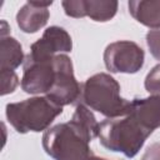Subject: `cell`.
<instances>
[{
  "label": "cell",
  "mask_w": 160,
  "mask_h": 160,
  "mask_svg": "<svg viewBox=\"0 0 160 160\" xmlns=\"http://www.w3.org/2000/svg\"><path fill=\"white\" fill-rule=\"evenodd\" d=\"M81 100L90 110L110 119L125 116L131 111V101L120 96L119 82L105 72L95 74L84 82Z\"/></svg>",
  "instance_id": "cell-2"
},
{
  "label": "cell",
  "mask_w": 160,
  "mask_h": 160,
  "mask_svg": "<svg viewBox=\"0 0 160 160\" xmlns=\"http://www.w3.org/2000/svg\"><path fill=\"white\" fill-rule=\"evenodd\" d=\"M144 50L129 40L111 42L104 51L105 66L111 72H138L144 65Z\"/></svg>",
  "instance_id": "cell-6"
},
{
  "label": "cell",
  "mask_w": 160,
  "mask_h": 160,
  "mask_svg": "<svg viewBox=\"0 0 160 160\" xmlns=\"http://www.w3.org/2000/svg\"><path fill=\"white\" fill-rule=\"evenodd\" d=\"M145 89L152 96H160V64L155 65L145 78Z\"/></svg>",
  "instance_id": "cell-15"
},
{
  "label": "cell",
  "mask_w": 160,
  "mask_h": 160,
  "mask_svg": "<svg viewBox=\"0 0 160 160\" xmlns=\"http://www.w3.org/2000/svg\"><path fill=\"white\" fill-rule=\"evenodd\" d=\"M1 75V95H6L9 92H12L16 86L19 85V78L15 74V71H10V70H4L0 71Z\"/></svg>",
  "instance_id": "cell-17"
},
{
  "label": "cell",
  "mask_w": 160,
  "mask_h": 160,
  "mask_svg": "<svg viewBox=\"0 0 160 160\" xmlns=\"http://www.w3.org/2000/svg\"><path fill=\"white\" fill-rule=\"evenodd\" d=\"M72 49V41L66 30L59 26L48 28L41 39L31 45L29 56L32 59H50L61 52H69Z\"/></svg>",
  "instance_id": "cell-8"
},
{
  "label": "cell",
  "mask_w": 160,
  "mask_h": 160,
  "mask_svg": "<svg viewBox=\"0 0 160 160\" xmlns=\"http://www.w3.org/2000/svg\"><path fill=\"white\" fill-rule=\"evenodd\" d=\"M131 16L140 24L154 29H160V0L129 1Z\"/></svg>",
  "instance_id": "cell-11"
},
{
  "label": "cell",
  "mask_w": 160,
  "mask_h": 160,
  "mask_svg": "<svg viewBox=\"0 0 160 160\" xmlns=\"http://www.w3.org/2000/svg\"><path fill=\"white\" fill-rule=\"evenodd\" d=\"M86 160H108V159H104V158H99V156H95L94 154L91 156H89Z\"/></svg>",
  "instance_id": "cell-20"
},
{
  "label": "cell",
  "mask_w": 160,
  "mask_h": 160,
  "mask_svg": "<svg viewBox=\"0 0 160 160\" xmlns=\"http://www.w3.org/2000/svg\"><path fill=\"white\" fill-rule=\"evenodd\" d=\"M54 65L55 81L46 96L60 106L74 104L81 99V86L74 76L71 59L65 54H58L54 56Z\"/></svg>",
  "instance_id": "cell-5"
},
{
  "label": "cell",
  "mask_w": 160,
  "mask_h": 160,
  "mask_svg": "<svg viewBox=\"0 0 160 160\" xmlns=\"http://www.w3.org/2000/svg\"><path fill=\"white\" fill-rule=\"evenodd\" d=\"M70 121L78 129H80L90 140H92L99 134V122L96 121L91 110L82 102H80L76 106Z\"/></svg>",
  "instance_id": "cell-13"
},
{
  "label": "cell",
  "mask_w": 160,
  "mask_h": 160,
  "mask_svg": "<svg viewBox=\"0 0 160 160\" xmlns=\"http://www.w3.org/2000/svg\"><path fill=\"white\" fill-rule=\"evenodd\" d=\"M146 44L150 49L151 55L156 60H160V29L150 30L146 34Z\"/></svg>",
  "instance_id": "cell-18"
},
{
  "label": "cell",
  "mask_w": 160,
  "mask_h": 160,
  "mask_svg": "<svg viewBox=\"0 0 160 160\" xmlns=\"http://www.w3.org/2000/svg\"><path fill=\"white\" fill-rule=\"evenodd\" d=\"M62 112V106L48 96H36L6 105V118L12 128L21 134L42 131Z\"/></svg>",
  "instance_id": "cell-3"
},
{
  "label": "cell",
  "mask_w": 160,
  "mask_h": 160,
  "mask_svg": "<svg viewBox=\"0 0 160 160\" xmlns=\"http://www.w3.org/2000/svg\"><path fill=\"white\" fill-rule=\"evenodd\" d=\"M130 114L145 128L154 131L160 128V96H149L131 101Z\"/></svg>",
  "instance_id": "cell-10"
},
{
  "label": "cell",
  "mask_w": 160,
  "mask_h": 160,
  "mask_svg": "<svg viewBox=\"0 0 160 160\" xmlns=\"http://www.w3.org/2000/svg\"><path fill=\"white\" fill-rule=\"evenodd\" d=\"M118 1L114 0H85V15L94 21H108L114 18Z\"/></svg>",
  "instance_id": "cell-14"
},
{
  "label": "cell",
  "mask_w": 160,
  "mask_h": 160,
  "mask_svg": "<svg viewBox=\"0 0 160 160\" xmlns=\"http://www.w3.org/2000/svg\"><path fill=\"white\" fill-rule=\"evenodd\" d=\"M64 11L71 18H84L85 15V0H68L61 2Z\"/></svg>",
  "instance_id": "cell-16"
},
{
  "label": "cell",
  "mask_w": 160,
  "mask_h": 160,
  "mask_svg": "<svg viewBox=\"0 0 160 160\" xmlns=\"http://www.w3.org/2000/svg\"><path fill=\"white\" fill-rule=\"evenodd\" d=\"M54 56L50 59H32L29 55L24 61L21 89L28 94H48L55 81Z\"/></svg>",
  "instance_id": "cell-7"
},
{
  "label": "cell",
  "mask_w": 160,
  "mask_h": 160,
  "mask_svg": "<svg viewBox=\"0 0 160 160\" xmlns=\"http://www.w3.org/2000/svg\"><path fill=\"white\" fill-rule=\"evenodd\" d=\"M141 160H160V144H151L144 152Z\"/></svg>",
  "instance_id": "cell-19"
},
{
  "label": "cell",
  "mask_w": 160,
  "mask_h": 160,
  "mask_svg": "<svg viewBox=\"0 0 160 160\" xmlns=\"http://www.w3.org/2000/svg\"><path fill=\"white\" fill-rule=\"evenodd\" d=\"M22 61L25 59L20 42L11 36H2L0 40V71H14Z\"/></svg>",
  "instance_id": "cell-12"
},
{
  "label": "cell",
  "mask_w": 160,
  "mask_h": 160,
  "mask_svg": "<svg viewBox=\"0 0 160 160\" xmlns=\"http://www.w3.org/2000/svg\"><path fill=\"white\" fill-rule=\"evenodd\" d=\"M51 4L52 1H28L16 14V22L20 30L32 34L44 28L50 16L48 8Z\"/></svg>",
  "instance_id": "cell-9"
},
{
  "label": "cell",
  "mask_w": 160,
  "mask_h": 160,
  "mask_svg": "<svg viewBox=\"0 0 160 160\" xmlns=\"http://www.w3.org/2000/svg\"><path fill=\"white\" fill-rule=\"evenodd\" d=\"M90 139L71 121L58 124L42 135V146L55 160H86L92 155Z\"/></svg>",
  "instance_id": "cell-4"
},
{
  "label": "cell",
  "mask_w": 160,
  "mask_h": 160,
  "mask_svg": "<svg viewBox=\"0 0 160 160\" xmlns=\"http://www.w3.org/2000/svg\"><path fill=\"white\" fill-rule=\"evenodd\" d=\"M152 131L142 126L131 114L108 118L99 124V139L104 148L134 158Z\"/></svg>",
  "instance_id": "cell-1"
}]
</instances>
